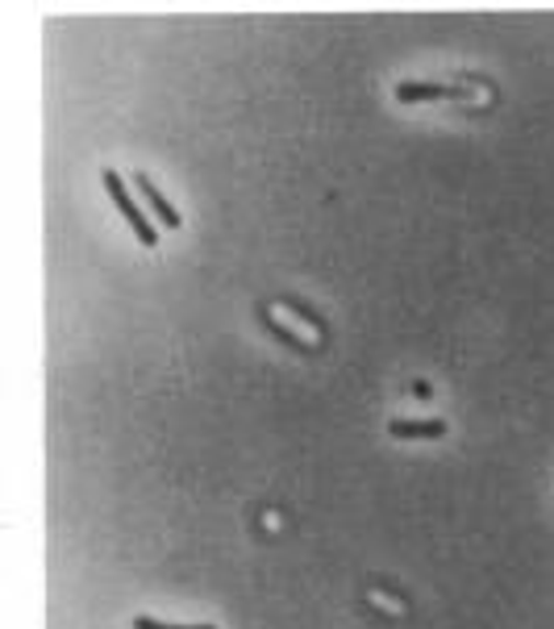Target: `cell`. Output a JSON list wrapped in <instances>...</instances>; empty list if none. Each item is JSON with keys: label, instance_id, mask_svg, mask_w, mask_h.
<instances>
[{"label": "cell", "instance_id": "cell-1", "mask_svg": "<svg viewBox=\"0 0 554 629\" xmlns=\"http://www.w3.org/2000/svg\"><path fill=\"white\" fill-rule=\"evenodd\" d=\"M101 180H105V188H108V196H113V205H117V209H122V217H126L129 226H134V233H138V242H142V247H154V242H159V233H154V226H150V221H147V213H142V205H138V201L129 196L126 180H122L117 171H105Z\"/></svg>", "mask_w": 554, "mask_h": 629}, {"label": "cell", "instance_id": "cell-2", "mask_svg": "<svg viewBox=\"0 0 554 629\" xmlns=\"http://www.w3.org/2000/svg\"><path fill=\"white\" fill-rule=\"evenodd\" d=\"M134 184H138V192H142V201H147L150 209H154V217H159V221H163L168 230H180V226H184V221H180V213H175V205H171L168 196H163V192H159V188H154V184H150L147 175H134Z\"/></svg>", "mask_w": 554, "mask_h": 629}, {"label": "cell", "instance_id": "cell-3", "mask_svg": "<svg viewBox=\"0 0 554 629\" xmlns=\"http://www.w3.org/2000/svg\"><path fill=\"white\" fill-rule=\"evenodd\" d=\"M388 430H392V438H442L447 434L442 421H392Z\"/></svg>", "mask_w": 554, "mask_h": 629}, {"label": "cell", "instance_id": "cell-4", "mask_svg": "<svg viewBox=\"0 0 554 629\" xmlns=\"http://www.w3.org/2000/svg\"><path fill=\"white\" fill-rule=\"evenodd\" d=\"M447 96H463V92H454V88H434V84H401L396 88V101H447Z\"/></svg>", "mask_w": 554, "mask_h": 629}, {"label": "cell", "instance_id": "cell-5", "mask_svg": "<svg viewBox=\"0 0 554 629\" xmlns=\"http://www.w3.org/2000/svg\"><path fill=\"white\" fill-rule=\"evenodd\" d=\"M134 629H217V626H163L154 617H134Z\"/></svg>", "mask_w": 554, "mask_h": 629}]
</instances>
